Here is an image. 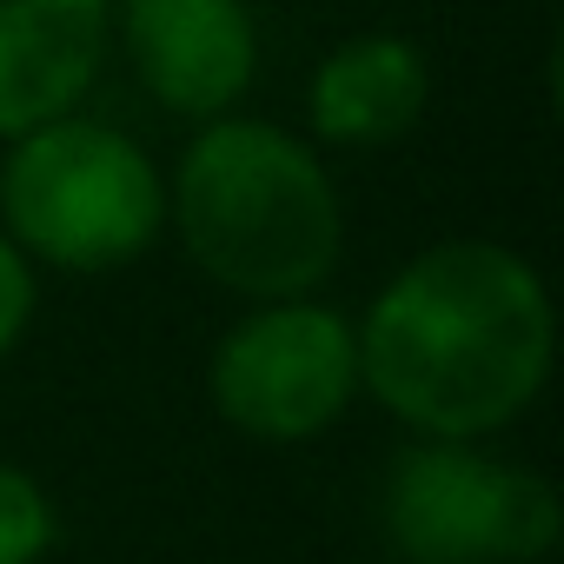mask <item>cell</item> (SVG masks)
I'll list each match as a JSON object with an SVG mask.
<instances>
[{
  "label": "cell",
  "mask_w": 564,
  "mask_h": 564,
  "mask_svg": "<svg viewBox=\"0 0 564 564\" xmlns=\"http://www.w3.org/2000/svg\"><path fill=\"white\" fill-rule=\"evenodd\" d=\"M544 372L551 300L518 252L485 239L412 259L359 333V379L432 438H471L518 419Z\"/></svg>",
  "instance_id": "1"
},
{
  "label": "cell",
  "mask_w": 564,
  "mask_h": 564,
  "mask_svg": "<svg viewBox=\"0 0 564 564\" xmlns=\"http://www.w3.org/2000/svg\"><path fill=\"white\" fill-rule=\"evenodd\" d=\"M173 213L186 252L232 293L300 300L339 259V193L279 127L219 120L180 160Z\"/></svg>",
  "instance_id": "2"
},
{
  "label": "cell",
  "mask_w": 564,
  "mask_h": 564,
  "mask_svg": "<svg viewBox=\"0 0 564 564\" xmlns=\"http://www.w3.org/2000/svg\"><path fill=\"white\" fill-rule=\"evenodd\" d=\"M0 206L28 252L67 272H107L133 259L166 219V193L147 153L94 120H47L21 133L0 173Z\"/></svg>",
  "instance_id": "3"
},
{
  "label": "cell",
  "mask_w": 564,
  "mask_h": 564,
  "mask_svg": "<svg viewBox=\"0 0 564 564\" xmlns=\"http://www.w3.org/2000/svg\"><path fill=\"white\" fill-rule=\"evenodd\" d=\"M386 538L405 564H531L557 544V491L531 465L425 445L386 478Z\"/></svg>",
  "instance_id": "4"
},
{
  "label": "cell",
  "mask_w": 564,
  "mask_h": 564,
  "mask_svg": "<svg viewBox=\"0 0 564 564\" xmlns=\"http://www.w3.org/2000/svg\"><path fill=\"white\" fill-rule=\"evenodd\" d=\"M359 386V346L326 306H265L213 352V405L226 425L293 445L326 432Z\"/></svg>",
  "instance_id": "5"
},
{
  "label": "cell",
  "mask_w": 564,
  "mask_h": 564,
  "mask_svg": "<svg viewBox=\"0 0 564 564\" xmlns=\"http://www.w3.org/2000/svg\"><path fill=\"white\" fill-rule=\"evenodd\" d=\"M127 54L153 100L193 120L226 113L259 67L246 0H127Z\"/></svg>",
  "instance_id": "6"
},
{
  "label": "cell",
  "mask_w": 564,
  "mask_h": 564,
  "mask_svg": "<svg viewBox=\"0 0 564 564\" xmlns=\"http://www.w3.org/2000/svg\"><path fill=\"white\" fill-rule=\"evenodd\" d=\"M107 54V0H0V133L67 120Z\"/></svg>",
  "instance_id": "7"
},
{
  "label": "cell",
  "mask_w": 564,
  "mask_h": 564,
  "mask_svg": "<svg viewBox=\"0 0 564 564\" xmlns=\"http://www.w3.org/2000/svg\"><path fill=\"white\" fill-rule=\"evenodd\" d=\"M432 94L425 54L399 34H366L326 54L313 74V127L339 147H386L405 127H419Z\"/></svg>",
  "instance_id": "8"
},
{
  "label": "cell",
  "mask_w": 564,
  "mask_h": 564,
  "mask_svg": "<svg viewBox=\"0 0 564 564\" xmlns=\"http://www.w3.org/2000/svg\"><path fill=\"white\" fill-rule=\"evenodd\" d=\"M47 544H54L47 491L21 465H0V564H41Z\"/></svg>",
  "instance_id": "9"
},
{
  "label": "cell",
  "mask_w": 564,
  "mask_h": 564,
  "mask_svg": "<svg viewBox=\"0 0 564 564\" xmlns=\"http://www.w3.org/2000/svg\"><path fill=\"white\" fill-rule=\"evenodd\" d=\"M28 313H34V272L21 265V252L8 239H0V352L21 339Z\"/></svg>",
  "instance_id": "10"
}]
</instances>
